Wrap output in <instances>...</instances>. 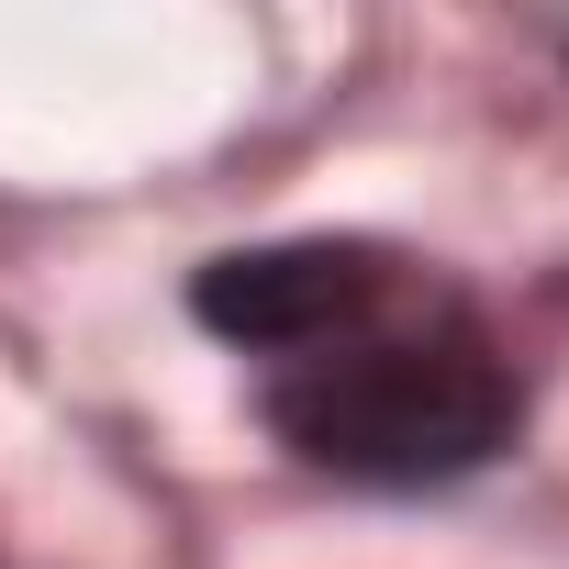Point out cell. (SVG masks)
Listing matches in <instances>:
<instances>
[{
    "instance_id": "6da1fadb",
    "label": "cell",
    "mask_w": 569,
    "mask_h": 569,
    "mask_svg": "<svg viewBox=\"0 0 569 569\" xmlns=\"http://www.w3.org/2000/svg\"><path fill=\"white\" fill-rule=\"evenodd\" d=\"M268 425L336 480L413 491L513 447V380L469 336H380V347H336L291 369L268 391Z\"/></svg>"
},
{
    "instance_id": "7a4b0ae2",
    "label": "cell",
    "mask_w": 569,
    "mask_h": 569,
    "mask_svg": "<svg viewBox=\"0 0 569 569\" xmlns=\"http://www.w3.org/2000/svg\"><path fill=\"white\" fill-rule=\"evenodd\" d=\"M380 291H391V279H380L369 246L302 234V246H234V257H212L190 279V313L212 336H234V347H336Z\"/></svg>"
}]
</instances>
